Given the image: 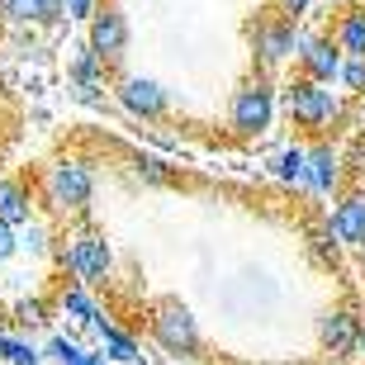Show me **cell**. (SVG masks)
<instances>
[{"label": "cell", "instance_id": "26", "mask_svg": "<svg viewBox=\"0 0 365 365\" xmlns=\"http://www.w3.org/2000/svg\"><path fill=\"white\" fill-rule=\"evenodd\" d=\"M313 247H318V257H323V261H337V237H332V228H318Z\"/></svg>", "mask_w": 365, "mask_h": 365}, {"label": "cell", "instance_id": "24", "mask_svg": "<svg viewBox=\"0 0 365 365\" xmlns=\"http://www.w3.org/2000/svg\"><path fill=\"white\" fill-rule=\"evenodd\" d=\"M0 10L10 14V19H43L38 0H0Z\"/></svg>", "mask_w": 365, "mask_h": 365}, {"label": "cell", "instance_id": "19", "mask_svg": "<svg viewBox=\"0 0 365 365\" xmlns=\"http://www.w3.org/2000/svg\"><path fill=\"white\" fill-rule=\"evenodd\" d=\"M100 71H105V57H100L91 43H86L81 53H76V62H71V76H76L81 86H95V81H100Z\"/></svg>", "mask_w": 365, "mask_h": 365}, {"label": "cell", "instance_id": "11", "mask_svg": "<svg viewBox=\"0 0 365 365\" xmlns=\"http://www.w3.org/2000/svg\"><path fill=\"white\" fill-rule=\"evenodd\" d=\"M257 57L266 67H280L284 57H294V24H261L257 29Z\"/></svg>", "mask_w": 365, "mask_h": 365}, {"label": "cell", "instance_id": "4", "mask_svg": "<svg viewBox=\"0 0 365 365\" xmlns=\"http://www.w3.org/2000/svg\"><path fill=\"white\" fill-rule=\"evenodd\" d=\"M152 337L162 341V351H171V356H195L200 351V327H195L190 309H180V304L157 309V318H152Z\"/></svg>", "mask_w": 365, "mask_h": 365}, {"label": "cell", "instance_id": "23", "mask_svg": "<svg viewBox=\"0 0 365 365\" xmlns=\"http://www.w3.org/2000/svg\"><path fill=\"white\" fill-rule=\"evenodd\" d=\"M14 318H19L24 327H43L48 323V304H43V299H24V304L14 309Z\"/></svg>", "mask_w": 365, "mask_h": 365}, {"label": "cell", "instance_id": "22", "mask_svg": "<svg viewBox=\"0 0 365 365\" xmlns=\"http://www.w3.org/2000/svg\"><path fill=\"white\" fill-rule=\"evenodd\" d=\"M19 228H24V223H19ZM14 247H19V252H34V257H38L43 247H48V232H43L38 223H29L24 232H14Z\"/></svg>", "mask_w": 365, "mask_h": 365}, {"label": "cell", "instance_id": "13", "mask_svg": "<svg viewBox=\"0 0 365 365\" xmlns=\"http://www.w3.org/2000/svg\"><path fill=\"white\" fill-rule=\"evenodd\" d=\"M91 332L100 337V346H105V361H123V365H128V361H138V356H143V351H138V341L128 337L123 327L105 323V318H95V323H91Z\"/></svg>", "mask_w": 365, "mask_h": 365}, {"label": "cell", "instance_id": "8", "mask_svg": "<svg viewBox=\"0 0 365 365\" xmlns=\"http://www.w3.org/2000/svg\"><path fill=\"white\" fill-rule=\"evenodd\" d=\"M119 105L128 109V114H138V119H157L166 109V91L157 81H148V76H128V81L119 86Z\"/></svg>", "mask_w": 365, "mask_h": 365}, {"label": "cell", "instance_id": "30", "mask_svg": "<svg viewBox=\"0 0 365 365\" xmlns=\"http://www.w3.org/2000/svg\"><path fill=\"white\" fill-rule=\"evenodd\" d=\"M38 10H43V19H57L62 14V0H38Z\"/></svg>", "mask_w": 365, "mask_h": 365}, {"label": "cell", "instance_id": "14", "mask_svg": "<svg viewBox=\"0 0 365 365\" xmlns=\"http://www.w3.org/2000/svg\"><path fill=\"white\" fill-rule=\"evenodd\" d=\"M0 223H10V228L29 223V190L19 180H0Z\"/></svg>", "mask_w": 365, "mask_h": 365}, {"label": "cell", "instance_id": "1", "mask_svg": "<svg viewBox=\"0 0 365 365\" xmlns=\"http://www.w3.org/2000/svg\"><path fill=\"white\" fill-rule=\"evenodd\" d=\"M43 190H48V204H53L57 214H81L86 204H91L95 176H91V166H86V162L67 157V162H53V166H48Z\"/></svg>", "mask_w": 365, "mask_h": 365}, {"label": "cell", "instance_id": "21", "mask_svg": "<svg viewBox=\"0 0 365 365\" xmlns=\"http://www.w3.org/2000/svg\"><path fill=\"white\" fill-rule=\"evenodd\" d=\"M81 351H86V346L76 337H48V346H43V356H48V361H57V365H71Z\"/></svg>", "mask_w": 365, "mask_h": 365}, {"label": "cell", "instance_id": "10", "mask_svg": "<svg viewBox=\"0 0 365 365\" xmlns=\"http://www.w3.org/2000/svg\"><path fill=\"white\" fill-rule=\"evenodd\" d=\"M337 176H341V162H337V152H332V148L304 152V185H309V190L327 195V190L337 185Z\"/></svg>", "mask_w": 365, "mask_h": 365}, {"label": "cell", "instance_id": "3", "mask_svg": "<svg viewBox=\"0 0 365 365\" xmlns=\"http://www.w3.org/2000/svg\"><path fill=\"white\" fill-rule=\"evenodd\" d=\"M62 266L76 275V284H100L109 280V266H114V252L100 232H76L62 247Z\"/></svg>", "mask_w": 365, "mask_h": 365}, {"label": "cell", "instance_id": "32", "mask_svg": "<svg viewBox=\"0 0 365 365\" xmlns=\"http://www.w3.org/2000/svg\"><path fill=\"white\" fill-rule=\"evenodd\" d=\"M361 346H365V332H361Z\"/></svg>", "mask_w": 365, "mask_h": 365}, {"label": "cell", "instance_id": "5", "mask_svg": "<svg viewBox=\"0 0 365 365\" xmlns=\"http://www.w3.org/2000/svg\"><path fill=\"white\" fill-rule=\"evenodd\" d=\"M271 119H275V95H271L266 81H252V86H242V91L232 95V128H237V133H247V138L266 133Z\"/></svg>", "mask_w": 365, "mask_h": 365}, {"label": "cell", "instance_id": "2", "mask_svg": "<svg viewBox=\"0 0 365 365\" xmlns=\"http://www.w3.org/2000/svg\"><path fill=\"white\" fill-rule=\"evenodd\" d=\"M284 109H289V119L304 123V128H323V123H332L341 114V100L327 91V81L304 76V81H294L284 91Z\"/></svg>", "mask_w": 365, "mask_h": 365}, {"label": "cell", "instance_id": "17", "mask_svg": "<svg viewBox=\"0 0 365 365\" xmlns=\"http://www.w3.org/2000/svg\"><path fill=\"white\" fill-rule=\"evenodd\" d=\"M271 171H275V180H284V185H304V148H284L271 162Z\"/></svg>", "mask_w": 365, "mask_h": 365}, {"label": "cell", "instance_id": "20", "mask_svg": "<svg viewBox=\"0 0 365 365\" xmlns=\"http://www.w3.org/2000/svg\"><path fill=\"white\" fill-rule=\"evenodd\" d=\"M337 81L346 86L351 95H365V57H341V67H337Z\"/></svg>", "mask_w": 365, "mask_h": 365}, {"label": "cell", "instance_id": "6", "mask_svg": "<svg viewBox=\"0 0 365 365\" xmlns=\"http://www.w3.org/2000/svg\"><path fill=\"white\" fill-rule=\"evenodd\" d=\"M318 332H323V346L337 356V361H346V356L361 351V318H356V313H346V309L327 313L323 323H318Z\"/></svg>", "mask_w": 365, "mask_h": 365}, {"label": "cell", "instance_id": "9", "mask_svg": "<svg viewBox=\"0 0 365 365\" xmlns=\"http://www.w3.org/2000/svg\"><path fill=\"white\" fill-rule=\"evenodd\" d=\"M327 228H332V237H337L341 247H365V195L341 200Z\"/></svg>", "mask_w": 365, "mask_h": 365}, {"label": "cell", "instance_id": "25", "mask_svg": "<svg viewBox=\"0 0 365 365\" xmlns=\"http://www.w3.org/2000/svg\"><path fill=\"white\" fill-rule=\"evenodd\" d=\"M138 176H143V180H152V185H166V180H171V171H166L162 162H152V157H143V162H138Z\"/></svg>", "mask_w": 365, "mask_h": 365}, {"label": "cell", "instance_id": "18", "mask_svg": "<svg viewBox=\"0 0 365 365\" xmlns=\"http://www.w3.org/2000/svg\"><path fill=\"white\" fill-rule=\"evenodd\" d=\"M0 361H5V365H43V351L34 346V341L0 337Z\"/></svg>", "mask_w": 365, "mask_h": 365}, {"label": "cell", "instance_id": "15", "mask_svg": "<svg viewBox=\"0 0 365 365\" xmlns=\"http://www.w3.org/2000/svg\"><path fill=\"white\" fill-rule=\"evenodd\" d=\"M337 48H341V57H365V10H346L341 14Z\"/></svg>", "mask_w": 365, "mask_h": 365}, {"label": "cell", "instance_id": "28", "mask_svg": "<svg viewBox=\"0 0 365 365\" xmlns=\"http://www.w3.org/2000/svg\"><path fill=\"white\" fill-rule=\"evenodd\" d=\"M67 10H71V19H91L95 0H67Z\"/></svg>", "mask_w": 365, "mask_h": 365}, {"label": "cell", "instance_id": "16", "mask_svg": "<svg viewBox=\"0 0 365 365\" xmlns=\"http://www.w3.org/2000/svg\"><path fill=\"white\" fill-rule=\"evenodd\" d=\"M62 309H67V318H71V323H81V327H91L95 318H100V309H95V299L86 294V284L67 289V299H62Z\"/></svg>", "mask_w": 365, "mask_h": 365}, {"label": "cell", "instance_id": "29", "mask_svg": "<svg viewBox=\"0 0 365 365\" xmlns=\"http://www.w3.org/2000/svg\"><path fill=\"white\" fill-rule=\"evenodd\" d=\"M71 365H109V361H105V351H81Z\"/></svg>", "mask_w": 365, "mask_h": 365}, {"label": "cell", "instance_id": "12", "mask_svg": "<svg viewBox=\"0 0 365 365\" xmlns=\"http://www.w3.org/2000/svg\"><path fill=\"white\" fill-rule=\"evenodd\" d=\"M299 62L309 67L313 81H337V67H341V48L327 38H309V48L299 53Z\"/></svg>", "mask_w": 365, "mask_h": 365}, {"label": "cell", "instance_id": "31", "mask_svg": "<svg viewBox=\"0 0 365 365\" xmlns=\"http://www.w3.org/2000/svg\"><path fill=\"white\" fill-rule=\"evenodd\" d=\"M275 5H280V10H289V14H299L304 5H309V0H275Z\"/></svg>", "mask_w": 365, "mask_h": 365}, {"label": "cell", "instance_id": "7", "mask_svg": "<svg viewBox=\"0 0 365 365\" xmlns=\"http://www.w3.org/2000/svg\"><path fill=\"white\" fill-rule=\"evenodd\" d=\"M91 48L100 57H123V48H128V19L119 10H91Z\"/></svg>", "mask_w": 365, "mask_h": 365}, {"label": "cell", "instance_id": "27", "mask_svg": "<svg viewBox=\"0 0 365 365\" xmlns=\"http://www.w3.org/2000/svg\"><path fill=\"white\" fill-rule=\"evenodd\" d=\"M14 252H19V247H14V228H10V223H0V261H10Z\"/></svg>", "mask_w": 365, "mask_h": 365}]
</instances>
